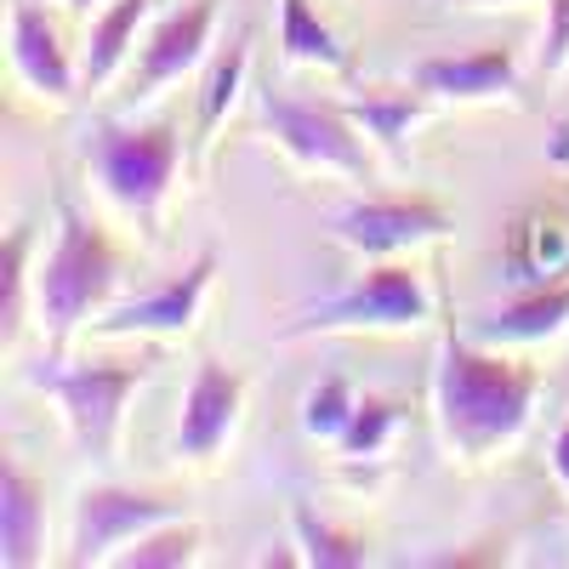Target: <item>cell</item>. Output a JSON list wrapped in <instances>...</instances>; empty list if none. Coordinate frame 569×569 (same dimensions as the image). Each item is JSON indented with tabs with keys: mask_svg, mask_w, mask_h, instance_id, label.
<instances>
[{
	"mask_svg": "<svg viewBox=\"0 0 569 569\" xmlns=\"http://www.w3.org/2000/svg\"><path fill=\"white\" fill-rule=\"evenodd\" d=\"M541 399V370L518 359V348H485L461 337L439 342L433 365V427L450 461L485 467L530 427Z\"/></svg>",
	"mask_w": 569,
	"mask_h": 569,
	"instance_id": "1",
	"label": "cell"
},
{
	"mask_svg": "<svg viewBox=\"0 0 569 569\" xmlns=\"http://www.w3.org/2000/svg\"><path fill=\"white\" fill-rule=\"evenodd\" d=\"M126 279V251L114 246V233L86 217L69 194L52 206V240L40 246V273H34V325L46 337V353H69L80 330L91 319H103L120 302Z\"/></svg>",
	"mask_w": 569,
	"mask_h": 569,
	"instance_id": "2",
	"label": "cell"
},
{
	"mask_svg": "<svg viewBox=\"0 0 569 569\" xmlns=\"http://www.w3.org/2000/svg\"><path fill=\"white\" fill-rule=\"evenodd\" d=\"M80 166L91 182L142 228V240H160V217L182 171V120L177 114H103L80 131Z\"/></svg>",
	"mask_w": 569,
	"mask_h": 569,
	"instance_id": "3",
	"label": "cell"
},
{
	"mask_svg": "<svg viewBox=\"0 0 569 569\" xmlns=\"http://www.w3.org/2000/svg\"><path fill=\"white\" fill-rule=\"evenodd\" d=\"M154 353H131V359H69V353H46L40 365L23 370V382L46 393L63 416V433L98 472L120 461V433H126V410L137 388L149 382Z\"/></svg>",
	"mask_w": 569,
	"mask_h": 569,
	"instance_id": "4",
	"label": "cell"
},
{
	"mask_svg": "<svg viewBox=\"0 0 569 569\" xmlns=\"http://www.w3.org/2000/svg\"><path fill=\"white\" fill-rule=\"evenodd\" d=\"M433 319V291L427 273L410 257L370 262L353 284L330 291L319 302H302L279 325V342H308V337H393V330H421Z\"/></svg>",
	"mask_w": 569,
	"mask_h": 569,
	"instance_id": "5",
	"label": "cell"
},
{
	"mask_svg": "<svg viewBox=\"0 0 569 569\" xmlns=\"http://www.w3.org/2000/svg\"><path fill=\"white\" fill-rule=\"evenodd\" d=\"M262 137L308 177H342V182H370V154L365 137L348 120L342 103H308L284 98V91H262Z\"/></svg>",
	"mask_w": 569,
	"mask_h": 569,
	"instance_id": "6",
	"label": "cell"
},
{
	"mask_svg": "<svg viewBox=\"0 0 569 569\" xmlns=\"http://www.w3.org/2000/svg\"><path fill=\"white\" fill-rule=\"evenodd\" d=\"M217 18H222V0H177V7L154 12V23L142 29V46H137V58L120 80V103L142 109V103H154L166 86L206 69L211 40H217Z\"/></svg>",
	"mask_w": 569,
	"mask_h": 569,
	"instance_id": "7",
	"label": "cell"
},
{
	"mask_svg": "<svg viewBox=\"0 0 569 569\" xmlns=\"http://www.w3.org/2000/svg\"><path fill=\"white\" fill-rule=\"evenodd\" d=\"M182 507L171 496H149V490H126L114 479H91L74 490L69 507V552L63 563L91 569V563H114L137 536H149L154 525L177 518Z\"/></svg>",
	"mask_w": 569,
	"mask_h": 569,
	"instance_id": "8",
	"label": "cell"
},
{
	"mask_svg": "<svg viewBox=\"0 0 569 569\" xmlns=\"http://www.w3.org/2000/svg\"><path fill=\"white\" fill-rule=\"evenodd\" d=\"M450 211L427 194H365L348 211H337L330 240L353 251L359 262H382V257H416L421 246H439L450 233Z\"/></svg>",
	"mask_w": 569,
	"mask_h": 569,
	"instance_id": "9",
	"label": "cell"
},
{
	"mask_svg": "<svg viewBox=\"0 0 569 569\" xmlns=\"http://www.w3.org/2000/svg\"><path fill=\"white\" fill-rule=\"evenodd\" d=\"M246 393L251 376L228 359H194L182 388V410H177V433H171V456L188 467H206L228 450V439L240 433L246 416Z\"/></svg>",
	"mask_w": 569,
	"mask_h": 569,
	"instance_id": "10",
	"label": "cell"
},
{
	"mask_svg": "<svg viewBox=\"0 0 569 569\" xmlns=\"http://www.w3.org/2000/svg\"><path fill=\"white\" fill-rule=\"evenodd\" d=\"M211 279H217V251H194L182 273H166L160 284L137 297H120L103 319H91V337L103 342H126V337H188L200 325V308L211 297Z\"/></svg>",
	"mask_w": 569,
	"mask_h": 569,
	"instance_id": "11",
	"label": "cell"
},
{
	"mask_svg": "<svg viewBox=\"0 0 569 569\" xmlns=\"http://www.w3.org/2000/svg\"><path fill=\"white\" fill-rule=\"evenodd\" d=\"M7 46H12V74L29 91L34 103L46 109H74L86 98L80 86V58L63 46L52 12L40 0H12V18H7Z\"/></svg>",
	"mask_w": 569,
	"mask_h": 569,
	"instance_id": "12",
	"label": "cell"
},
{
	"mask_svg": "<svg viewBox=\"0 0 569 569\" xmlns=\"http://www.w3.org/2000/svg\"><path fill=\"white\" fill-rule=\"evenodd\" d=\"M410 86H421L433 103H496L518 91V52L512 46H479V52L416 58Z\"/></svg>",
	"mask_w": 569,
	"mask_h": 569,
	"instance_id": "13",
	"label": "cell"
},
{
	"mask_svg": "<svg viewBox=\"0 0 569 569\" xmlns=\"http://www.w3.org/2000/svg\"><path fill=\"white\" fill-rule=\"evenodd\" d=\"M569 330V273L547 284H518V291L485 313H472L467 337L485 348H536Z\"/></svg>",
	"mask_w": 569,
	"mask_h": 569,
	"instance_id": "14",
	"label": "cell"
},
{
	"mask_svg": "<svg viewBox=\"0 0 569 569\" xmlns=\"http://www.w3.org/2000/svg\"><path fill=\"white\" fill-rule=\"evenodd\" d=\"M160 0H103L98 12H86V34H80V86L86 98L120 86L137 46H142V29L154 23Z\"/></svg>",
	"mask_w": 569,
	"mask_h": 569,
	"instance_id": "15",
	"label": "cell"
},
{
	"mask_svg": "<svg viewBox=\"0 0 569 569\" xmlns=\"http://www.w3.org/2000/svg\"><path fill=\"white\" fill-rule=\"evenodd\" d=\"M52 547L46 485L23 467V456H0V569H40Z\"/></svg>",
	"mask_w": 569,
	"mask_h": 569,
	"instance_id": "16",
	"label": "cell"
},
{
	"mask_svg": "<svg viewBox=\"0 0 569 569\" xmlns=\"http://www.w3.org/2000/svg\"><path fill=\"white\" fill-rule=\"evenodd\" d=\"M40 246L46 233L34 217H18L0 246V353L23 348V330L34 325V273H40Z\"/></svg>",
	"mask_w": 569,
	"mask_h": 569,
	"instance_id": "17",
	"label": "cell"
},
{
	"mask_svg": "<svg viewBox=\"0 0 569 569\" xmlns=\"http://www.w3.org/2000/svg\"><path fill=\"white\" fill-rule=\"evenodd\" d=\"M342 109L359 126V137H370L388 160H405V137L427 120L433 98H427L421 86H405V91L399 86H365L353 98H342Z\"/></svg>",
	"mask_w": 569,
	"mask_h": 569,
	"instance_id": "18",
	"label": "cell"
},
{
	"mask_svg": "<svg viewBox=\"0 0 569 569\" xmlns=\"http://www.w3.org/2000/svg\"><path fill=\"white\" fill-rule=\"evenodd\" d=\"M507 273L512 284H547L569 273V217L563 211H525L507 233Z\"/></svg>",
	"mask_w": 569,
	"mask_h": 569,
	"instance_id": "19",
	"label": "cell"
},
{
	"mask_svg": "<svg viewBox=\"0 0 569 569\" xmlns=\"http://www.w3.org/2000/svg\"><path fill=\"white\" fill-rule=\"evenodd\" d=\"M279 58L291 69H325V74L353 69L342 34L319 18L313 0H279Z\"/></svg>",
	"mask_w": 569,
	"mask_h": 569,
	"instance_id": "20",
	"label": "cell"
},
{
	"mask_svg": "<svg viewBox=\"0 0 569 569\" xmlns=\"http://www.w3.org/2000/svg\"><path fill=\"white\" fill-rule=\"evenodd\" d=\"M246 74H251V29H233L222 52L206 58V80H200V137L206 142H211V131H222L233 103L246 98Z\"/></svg>",
	"mask_w": 569,
	"mask_h": 569,
	"instance_id": "21",
	"label": "cell"
},
{
	"mask_svg": "<svg viewBox=\"0 0 569 569\" xmlns=\"http://www.w3.org/2000/svg\"><path fill=\"white\" fill-rule=\"evenodd\" d=\"M291 547H302L308 569H365V563H376L365 536L330 525L313 507H291Z\"/></svg>",
	"mask_w": 569,
	"mask_h": 569,
	"instance_id": "22",
	"label": "cell"
},
{
	"mask_svg": "<svg viewBox=\"0 0 569 569\" xmlns=\"http://www.w3.org/2000/svg\"><path fill=\"white\" fill-rule=\"evenodd\" d=\"M200 547H206V530L188 525V518H166V525H154L149 536H137L114 563L120 569H194L200 563Z\"/></svg>",
	"mask_w": 569,
	"mask_h": 569,
	"instance_id": "23",
	"label": "cell"
},
{
	"mask_svg": "<svg viewBox=\"0 0 569 569\" xmlns=\"http://www.w3.org/2000/svg\"><path fill=\"white\" fill-rule=\"evenodd\" d=\"M399 421H405L399 399H382V393H359V405H353V421L342 427V439H337V456H342V461H376V456L388 450V439L399 433Z\"/></svg>",
	"mask_w": 569,
	"mask_h": 569,
	"instance_id": "24",
	"label": "cell"
},
{
	"mask_svg": "<svg viewBox=\"0 0 569 569\" xmlns=\"http://www.w3.org/2000/svg\"><path fill=\"white\" fill-rule=\"evenodd\" d=\"M353 405H359V388L348 382V376H319V382L302 393V433L337 445L342 427L353 421Z\"/></svg>",
	"mask_w": 569,
	"mask_h": 569,
	"instance_id": "25",
	"label": "cell"
},
{
	"mask_svg": "<svg viewBox=\"0 0 569 569\" xmlns=\"http://www.w3.org/2000/svg\"><path fill=\"white\" fill-rule=\"evenodd\" d=\"M569 69V0H547L541 18V46H536V74L558 80Z\"/></svg>",
	"mask_w": 569,
	"mask_h": 569,
	"instance_id": "26",
	"label": "cell"
},
{
	"mask_svg": "<svg viewBox=\"0 0 569 569\" xmlns=\"http://www.w3.org/2000/svg\"><path fill=\"white\" fill-rule=\"evenodd\" d=\"M547 467H552V479H558V490L569 496V416H563V427L552 433V456H547Z\"/></svg>",
	"mask_w": 569,
	"mask_h": 569,
	"instance_id": "27",
	"label": "cell"
},
{
	"mask_svg": "<svg viewBox=\"0 0 569 569\" xmlns=\"http://www.w3.org/2000/svg\"><path fill=\"white\" fill-rule=\"evenodd\" d=\"M450 7H485L490 12V7H530V0H450Z\"/></svg>",
	"mask_w": 569,
	"mask_h": 569,
	"instance_id": "28",
	"label": "cell"
},
{
	"mask_svg": "<svg viewBox=\"0 0 569 569\" xmlns=\"http://www.w3.org/2000/svg\"><path fill=\"white\" fill-rule=\"evenodd\" d=\"M63 7H69V12H98L103 0H63Z\"/></svg>",
	"mask_w": 569,
	"mask_h": 569,
	"instance_id": "29",
	"label": "cell"
}]
</instances>
